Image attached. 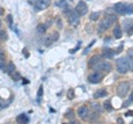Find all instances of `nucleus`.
<instances>
[{
  "label": "nucleus",
  "instance_id": "f257e3e1",
  "mask_svg": "<svg viewBox=\"0 0 133 124\" xmlns=\"http://www.w3.org/2000/svg\"><path fill=\"white\" fill-rule=\"evenodd\" d=\"M116 18L114 15H111V16H107L102 19V21L99 23V28H98V31L99 33H101V32H104L107 29H109L112 24H113L115 21H116Z\"/></svg>",
  "mask_w": 133,
  "mask_h": 124
},
{
  "label": "nucleus",
  "instance_id": "f03ea898",
  "mask_svg": "<svg viewBox=\"0 0 133 124\" xmlns=\"http://www.w3.org/2000/svg\"><path fill=\"white\" fill-rule=\"evenodd\" d=\"M129 69H130V67H129L128 58L121 57L120 59L116 60V71L119 73H122V74L127 73L129 71Z\"/></svg>",
  "mask_w": 133,
  "mask_h": 124
},
{
  "label": "nucleus",
  "instance_id": "7ed1b4c3",
  "mask_svg": "<svg viewBox=\"0 0 133 124\" xmlns=\"http://www.w3.org/2000/svg\"><path fill=\"white\" fill-rule=\"evenodd\" d=\"M130 82L128 81H123V82H120L118 88H116V93L120 98H124L128 94L129 90H130Z\"/></svg>",
  "mask_w": 133,
  "mask_h": 124
},
{
  "label": "nucleus",
  "instance_id": "20e7f679",
  "mask_svg": "<svg viewBox=\"0 0 133 124\" xmlns=\"http://www.w3.org/2000/svg\"><path fill=\"white\" fill-rule=\"evenodd\" d=\"M66 17H68V21L71 24L72 27H77L79 22H80V15L78 13L76 10H71L66 13Z\"/></svg>",
  "mask_w": 133,
  "mask_h": 124
},
{
  "label": "nucleus",
  "instance_id": "39448f33",
  "mask_svg": "<svg viewBox=\"0 0 133 124\" xmlns=\"http://www.w3.org/2000/svg\"><path fill=\"white\" fill-rule=\"evenodd\" d=\"M93 69L95 71H104V72H110L112 70V65L110 62L108 61H100L95 65H93Z\"/></svg>",
  "mask_w": 133,
  "mask_h": 124
},
{
  "label": "nucleus",
  "instance_id": "423d86ee",
  "mask_svg": "<svg viewBox=\"0 0 133 124\" xmlns=\"http://www.w3.org/2000/svg\"><path fill=\"white\" fill-rule=\"evenodd\" d=\"M102 79H103V74L100 71H94L93 73H91L88 77L89 82L90 83H93V84H97L99 82H101Z\"/></svg>",
  "mask_w": 133,
  "mask_h": 124
},
{
  "label": "nucleus",
  "instance_id": "0eeeda50",
  "mask_svg": "<svg viewBox=\"0 0 133 124\" xmlns=\"http://www.w3.org/2000/svg\"><path fill=\"white\" fill-rule=\"evenodd\" d=\"M76 11L78 12L79 15H80V17L81 16H84L87 15V12H88V5L84 2V1H79L77 3V7H76Z\"/></svg>",
  "mask_w": 133,
  "mask_h": 124
},
{
  "label": "nucleus",
  "instance_id": "6e6552de",
  "mask_svg": "<svg viewBox=\"0 0 133 124\" xmlns=\"http://www.w3.org/2000/svg\"><path fill=\"white\" fill-rule=\"evenodd\" d=\"M89 114H90V111H89V107L85 106V105H82L78 109V115L81 120H88L89 118Z\"/></svg>",
  "mask_w": 133,
  "mask_h": 124
},
{
  "label": "nucleus",
  "instance_id": "1a4fd4ad",
  "mask_svg": "<svg viewBox=\"0 0 133 124\" xmlns=\"http://www.w3.org/2000/svg\"><path fill=\"white\" fill-rule=\"evenodd\" d=\"M125 6H127V3L118 2V3H115V6H114V8H113V10H114L118 15L124 16V15H125Z\"/></svg>",
  "mask_w": 133,
  "mask_h": 124
},
{
  "label": "nucleus",
  "instance_id": "9d476101",
  "mask_svg": "<svg viewBox=\"0 0 133 124\" xmlns=\"http://www.w3.org/2000/svg\"><path fill=\"white\" fill-rule=\"evenodd\" d=\"M49 5H50V0H38L35 3V8L36 10H43L45 8H48Z\"/></svg>",
  "mask_w": 133,
  "mask_h": 124
},
{
  "label": "nucleus",
  "instance_id": "9b49d317",
  "mask_svg": "<svg viewBox=\"0 0 133 124\" xmlns=\"http://www.w3.org/2000/svg\"><path fill=\"white\" fill-rule=\"evenodd\" d=\"M0 69L3 72L6 71V54L2 50H0Z\"/></svg>",
  "mask_w": 133,
  "mask_h": 124
},
{
  "label": "nucleus",
  "instance_id": "f8f14e48",
  "mask_svg": "<svg viewBox=\"0 0 133 124\" xmlns=\"http://www.w3.org/2000/svg\"><path fill=\"white\" fill-rule=\"evenodd\" d=\"M101 60H102V57H101V56L95 54V56H93V57L89 60V65H90V67H93V65H95V64L98 63V62H100Z\"/></svg>",
  "mask_w": 133,
  "mask_h": 124
},
{
  "label": "nucleus",
  "instance_id": "ddd939ff",
  "mask_svg": "<svg viewBox=\"0 0 133 124\" xmlns=\"http://www.w3.org/2000/svg\"><path fill=\"white\" fill-rule=\"evenodd\" d=\"M114 54H115V51L112 50V49H105L103 51V57L107 58V59H112L114 57Z\"/></svg>",
  "mask_w": 133,
  "mask_h": 124
},
{
  "label": "nucleus",
  "instance_id": "4468645a",
  "mask_svg": "<svg viewBox=\"0 0 133 124\" xmlns=\"http://www.w3.org/2000/svg\"><path fill=\"white\" fill-rule=\"evenodd\" d=\"M113 36L115 39H120L122 37V30L121 28H120V26H115L114 29H113Z\"/></svg>",
  "mask_w": 133,
  "mask_h": 124
},
{
  "label": "nucleus",
  "instance_id": "2eb2a0df",
  "mask_svg": "<svg viewBox=\"0 0 133 124\" xmlns=\"http://www.w3.org/2000/svg\"><path fill=\"white\" fill-rule=\"evenodd\" d=\"M16 121L18 123H29V118L27 116L26 114H20L17 116Z\"/></svg>",
  "mask_w": 133,
  "mask_h": 124
},
{
  "label": "nucleus",
  "instance_id": "dca6fc26",
  "mask_svg": "<svg viewBox=\"0 0 133 124\" xmlns=\"http://www.w3.org/2000/svg\"><path fill=\"white\" fill-rule=\"evenodd\" d=\"M108 95V92L105 90H98L97 92L93 94V98L94 99H100V98H103V97H107Z\"/></svg>",
  "mask_w": 133,
  "mask_h": 124
},
{
  "label": "nucleus",
  "instance_id": "f3484780",
  "mask_svg": "<svg viewBox=\"0 0 133 124\" xmlns=\"http://www.w3.org/2000/svg\"><path fill=\"white\" fill-rule=\"evenodd\" d=\"M122 26L124 27V29H125V31L129 30V29H130L133 26V20L132 19H125V20H123Z\"/></svg>",
  "mask_w": 133,
  "mask_h": 124
},
{
  "label": "nucleus",
  "instance_id": "a211bd4d",
  "mask_svg": "<svg viewBox=\"0 0 133 124\" xmlns=\"http://www.w3.org/2000/svg\"><path fill=\"white\" fill-rule=\"evenodd\" d=\"M15 70H16V65L12 63V62H9V63H8V65L6 67V72L11 75V74L15 72Z\"/></svg>",
  "mask_w": 133,
  "mask_h": 124
},
{
  "label": "nucleus",
  "instance_id": "6ab92c4d",
  "mask_svg": "<svg viewBox=\"0 0 133 124\" xmlns=\"http://www.w3.org/2000/svg\"><path fill=\"white\" fill-rule=\"evenodd\" d=\"M128 61H129V67H130V70L133 71V50H130L128 52Z\"/></svg>",
  "mask_w": 133,
  "mask_h": 124
},
{
  "label": "nucleus",
  "instance_id": "aec40b11",
  "mask_svg": "<svg viewBox=\"0 0 133 124\" xmlns=\"http://www.w3.org/2000/svg\"><path fill=\"white\" fill-rule=\"evenodd\" d=\"M47 26L45 24H42V23H40L38 28H37V31H38V33L39 35H44L45 33V31H47Z\"/></svg>",
  "mask_w": 133,
  "mask_h": 124
},
{
  "label": "nucleus",
  "instance_id": "412c9836",
  "mask_svg": "<svg viewBox=\"0 0 133 124\" xmlns=\"http://www.w3.org/2000/svg\"><path fill=\"white\" fill-rule=\"evenodd\" d=\"M102 107H103V105L100 104V103H93L92 104V111H95V112H98V113H101Z\"/></svg>",
  "mask_w": 133,
  "mask_h": 124
},
{
  "label": "nucleus",
  "instance_id": "4be33fe9",
  "mask_svg": "<svg viewBox=\"0 0 133 124\" xmlns=\"http://www.w3.org/2000/svg\"><path fill=\"white\" fill-rule=\"evenodd\" d=\"M98 118H99V113H98V112H95V111H93L92 113H90V114H89L88 120H89L90 122H94V121H97V120H98Z\"/></svg>",
  "mask_w": 133,
  "mask_h": 124
},
{
  "label": "nucleus",
  "instance_id": "5701e85b",
  "mask_svg": "<svg viewBox=\"0 0 133 124\" xmlns=\"http://www.w3.org/2000/svg\"><path fill=\"white\" fill-rule=\"evenodd\" d=\"M65 118L68 119V120H71V121H72V120H73L74 118H76L74 111H73V110H71V109H69V110L65 112Z\"/></svg>",
  "mask_w": 133,
  "mask_h": 124
},
{
  "label": "nucleus",
  "instance_id": "b1692460",
  "mask_svg": "<svg viewBox=\"0 0 133 124\" xmlns=\"http://www.w3.org/2000/svg\"><path fill=\"white\" fill-rule=\"evenodd\" d=\"M53 42H55V41H53V39H52L51 35H50L49 37H45L44 40H43V43H44L45 47H49V45H51Z\"/></svg>",
  "mask_w": 133,
  "mask_h": 124
},
{
  "label": "nucleus",
  "instance_id": "393cba45",
  "mask_svg": "<svg viewBox=\"0 0 133 124\" xmlns=\"http://www.w3.org/2000/svg\"><path fill=\"white\" fill-rule=\"evenodd\" d=\"M103 107H104V109L107 110V111H112L113 110V107H112V105H111V101L110 100H107V101H104V103H103Z\"/></svg>",
  "mask_w": 133,
  "mask_h": 124
},
{
  "label": "nucleus",
  "instance_id": "a878e982",
  "mask_svg": "<svg viewBox=\"0 0 133 124\" xmlns=\"http://www.w3.org/2000/svg\"><path fill=\"white\" fill-rule=\"evenodd\" d=\"M66 97H68L69 100H73L74 97H76V93H74V90L71 88L68 90V92H66Z\"/></svg>",
  "mask_w": 133,
  "mask_h": 124
},
{
  "label": "nucleus",
  "instance_id": "bb28decb",
  "mask_svg": "<svg viewBox=\"0 0 133 124\" xmlns=\"http://www.w3.org/2000/svg\"><path fill=\"white\" fill-rule=\"evenodd\" d=\"M42 95H43V86L40 85V88L38 90V103H41V99H42Z\"/></svg>",
  "mask_w": 133,
  "mask_h": 124
},
{
  "label": "nucleus",
  "instance_id": "cd10ccee",
  "mask_svg": "<svg viewBox=\"0 0 133 124\" xmlns=\"http://www.w3.org/2000/svg\"><path fill=\"white\" fill-rule=\"evenodd\" d=\"M11 78H12V80H14V81H19L20 79H21V74H20L19 72L15 71L14 73L11 74Z\"/></svg>",
  "mask_w": 133,
  "mask_h": 124
},
{
  "label": "nucleus",
  "instance_id": "c85d7f7f",
  "mask_svg": "<svg viewBox=\"0 0 133 124\" xmlns=\"http://www.w3.org/2000/svg\"><path fill=\"white\" fill-rule=\"evenodd\" d=\"M100 17V12H92L90 16V20H92V21H97Z\"/></svg>",
  "mask_w": 133,
  "mask_h": 124
},
{
  "label": "nucleus",
  "instance_id": "c756f323",
  "mask_svg": "<svg viewBox=\"0 0 133 124\" xmlns=\"http://www.w3.org/2000/svg\"><path fill=\"white\" fill-rule=\"evenodd\" d=\"M8 39V35L5 30H0V40L1 41H6Z\"/></svg>",
  "mask_w": 133,
  "mask_h": 124
},
{
  "label": "nucleus",
  "instance_id": "7c9ffc66",
  "mask_svg": "<svg viewBox=\"0 0 133 124\" xmlns=\"http://www.w3.org/2000/svg\"><path fill=\"white\" fill-rule=\"evenodd\" d=\"M133 13V5H128L125 6V15H131Z\"/></svg>",
  "mask_w": 133,
  "mask_h": 124
},
{
  "label": "nucleus",
  "instance_id": "2f4dec72",
  "mask_svg": "<svg viewBox=\"0 0 133 124\" xmlns=\"http://www.w3.org/2000/svg\"><path fill=\"white\" fill-rule=\"evenodd\" d=\"M51 37H52V39H53V41H57L58 39H59V33H58L57 31H55L51 35Z\"/></svg>",
  "mask_w": 133,
  "mask_h": 124
},
{
  "label": "nucleus",
  "instance_id": "473e14b6",
  "mask_svg": "<svg viewBox=\"0 0 133 124\" xmlns=\"http://www.w3.org/2000/svg\"><path fill=\"white\" fill-rule=\"evenodd\" d=\"M7 21H8V24H9V26L11 27V26H12V16H11V15H8Z\"/></svg>",
  "mask_w": 133,
  "mask_h": 124
},
{
  "label": "nucleus",
  "instance_id": "72a5a7b5",
  "mask_svg": "<svg viewBox=\"0 0 133 124\" xmlns=\"http://www.w3.org/2000/svg\"><path fill=\"white\" fill-rule=\"evenodd\" d=\"M94 43H95V40H93V41H92V42H91V43L89 44V47H88V48H87V50H85L84 52H83V53H84V54H87V53H88V50H89V49H90L91 47H92V45H93Z\"/></svg>",
  "mask_w": 133,
  "mask_h": 124
},
{
  "label": "nucleus",
  "instance_id": "f704fd0d",
  "mask_svg": "<svg viewBox=\"0 0 133 124\" xmlns=\"http://www.w3.org/2000/svg\"><path fill=\"white\" fill-rule=\"evenodd\" d=\"M7 105H6V103H5V101H2V100H0V111H1L3 107H6Z\"/></svg>",
  "mask_w": 133,
  "mask_h": 124
},
{
  "label": "nucleus",
  "instance_id": "c9c22d12",
  "mask_svg": "<svg viewBox=\"0 0 133 124\" xmlns=\"http://www.w3.org/2000/svg\"><path fill=\"white\" fill-rule=\"evenodd\" d=\"M127 33H128V36H132L133 35V26L129 29V30H127Z\"/></svg>",
  "mask_w": 133,
  "mask_h": 124
},
{
  "label": "nucleus",
  "instance_id": "e433bc0d",
  "mask_svg": "<svg viewBox=\"0 0 133 124\" xmlns=\"http://www.w3.org/2000/svg\"><path fill=\"white\" fill-rule=\"evenodd\" d=\"M57 24H58V27H59L60 29L62 28V22H61V19H58V20H57Z\"/></svg>",
  "mask_w": 133,
  "mask_h": 124
},
{
  "label": "nucleus",
  "instance_id": "4c0bfd02",
  "mask_svg": "<svg viewBox=\"0 0 133 124\" xmlns=\"http://www.w3.org/2000/svg\"><path fill=\"white\" fill-rule=\"evenodd\" d=\"M125 116H133V111H128L125 113Z\"/></svg>",
  "mask_w": 133,
  "mask_h": 124
},
{
  "label": "nucleus",
  "instance_id": "58836bf2",
  "mask_svg": "<svg viewBox=\"0 0 133 124\" xmlns=\"http://www.w3.org/2000/svg\"><path fill=\"white\" fill-rule=\"evenodd\" d=\"M38 1V0H29V3H30V5H32V6H35V3Z\"/></svg>",
  "mask_w": 133,
  "mask_h": 124
},
{
  "label": "nucleus",
  "instance_id": "ea45409f",
  "mask_svg": "<svg viewBox=\"0 0 133 124\" xmlns=\"http://www.w3.org/2000/svg\"><path fill=\"white\" fill-rule=\"evenodd\" d=\"M23 52H24V57L26 58H29V53H27L28 51H27V49H23Z\"/></svg>",
  "mask_w": 133,
  "mask_h": 124
},
{
  "label": "nucleus",
  "instance_id": "a19ab883",
  "mask_svg": "<svg viewBox=\"0 0 133 124\" xmlns=\"http://www.w3.org/2000/svg\"><path fill=\"white\" fill-rule=\"evenodd\" d=\"M129 104H130V102H129V101H128V102H124V104H123V106H124V107H127V106H128Z\"/></svg>",
  "mask_w": 133,
  "mask_h": 124
},
{
  "label": "nucleus",
  "instance_id": "79ce46f5",
  "mask_svg": "<svg viewBox=\"0 0 133 124\" xmlns=\"http://www.w3.org/2000/svg\"><path fill=\"white\" fill-rule=\"evenodd\" d=\"M130 100H131V101H133V91L131 92V95H130Z\"/></svg>",
  "mask_w": 133,
  "mask_h": 124
},
{
  "label": "nucleus",
  "instance_id": "37998d69",
  "mask_svg": "<svg viewBox=\"0 0 133 124\" xmlns=\"http://www.w3.org/2000/svg\"><path fill=\"white\" fill-rule=\"evenodd\" d=\"M118 122L119 123H123V120L122 119H118Z\"/></svg>",
  "mask_w": 133,
  "mask_h": 124
},
{
  "label": "nucleus",
  "instance_id": "c03bdc74",
  "mask_svg": "<svg viewBox=\"0 0 133 124\" xmlns=\"http://www.w3.org/2000/svg\"><path fill=\"white\" fill-rule=\"evenodd\" d=\"M0 26H1V21H0Z\"/></svg>",
  "mask_w": 133,
  "mask_h": 124
}]
</instances>
